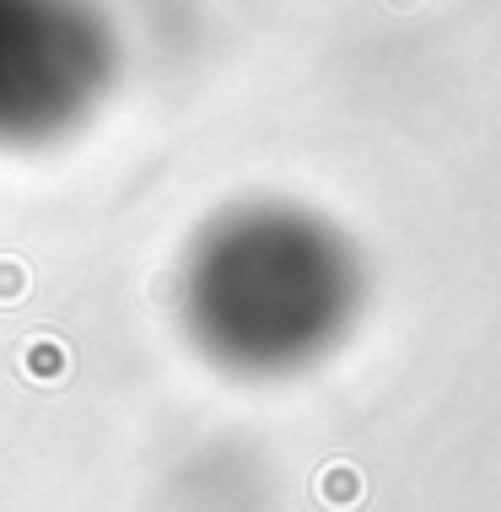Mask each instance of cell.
<instances>
[{
  "label": "cell",
  "instance_id": "2",
  "mask_svg": "<svg viewBox=\"0 0 501 512\" xmlns=\"http://www.w3.org/2000/svg\"><path fill=\"white\" fill-rule=\"evenodd\" d=\"M27 362H33V367H27L33 378H60V372H65V351H60L54 340H33V351H27Z\"/></svg>",
  "mask_w": 501,
  "mask_h": 512
},
{
  "label": "cell",
  "instance_id": "1",
  "mask_svg": "<svg viewBox=\"0 0 501 512\" xmlns=\"http://www.w3.org/2000/svg\"><path fill=\"white\" fill-rule=\"evenodd\" d=\"M356 496H361V475H356L351 464H334L329 475H324V502L340 507V502H356Z\"/></svg>",
  "mask_w": 501,
  "mask_h": 512
},
{
  "label": "cell",
  "instance_id": "3",
  "mask_svg": "<svg viewBox=\"0 0 501 512\" xmlns=\"http://www.w3.org/2000/svg\"><path fill=\"white\" fill-rule=\"evenodd\" d=\"M27 292V270L17 259H0V302H17Z\"/></svg>",
  "mask_w": 501,
  "mask_h": 512
}]
</instances>
